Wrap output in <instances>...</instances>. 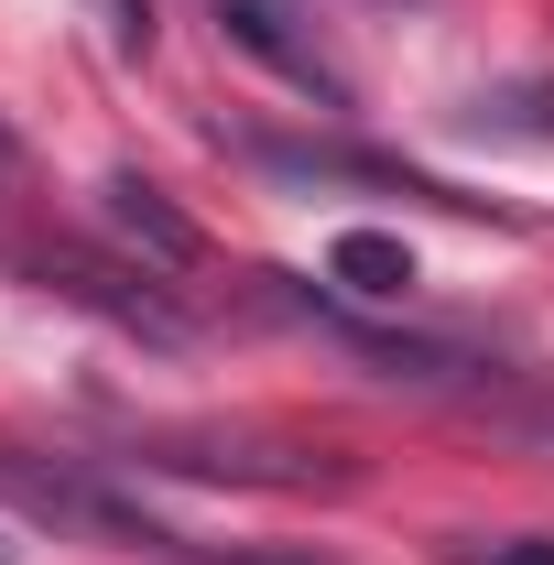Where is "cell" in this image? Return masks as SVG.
Returning <instances> with one entry per match:
<instances>
[{
    "instance_id": "3957f363",
    "label": "cell",
    "mask_w": 554,
    "mask_h": 565,
    "mask_svg": "<svg viewBox=\"0 0 554 565\" xmlns=\"http://www.w3.org/2000/svg\"><path fill=\"white\" fill-rule=\"evenodd\" d=\"M109 228L131 239L152 273H196V262H207L196 217H174V207H163V185H141V174H109Z\"/></svg>"
},
{
    "instance_id": "5b68a950",
    "label": "cell",
    "mask_w": 554,
    "mask_h": 565,
    "mask_svg": "<svg viewBox=\"0 0 554 565\" xmlns=\"http://www.w3.org/2000/svg\"><path fill=\"white\" fill-rule=\"evenodd\" d=\"M457 565H554V533H522V544H468Z\"/></svg>"
},
{
    "instance_id": "7a4b0ae2",
    "label": "cell",
    "mask_w": 554,
    "mask_h": 565,
    "mask_svg": "<svg viewBox=\"0 0 554 565\" xmlns=\"http://www.w3.org/2000/svg\"><path fill=\"white\" fill-rule=\"evenodd\" d=\"M44 282H55L66 305H98L109 327H131V338H152V349H185V316H174L163 294H141L152 273L131 282V273H109V262H87V250H55V262H44Z\"/></svg>"
},
{
    "instance_id": "ba28073f",
    "label": "cell",
    "mask_w": 554,
    "mask_h": 565,
    "mask_svg": "<svg viewBox=\"0 0 554 565\" xmlns=\"http://www.w3.org/2000/svg\"><path fill=\"white\" fill-rule=\"evenodd\" d=\"M544 435H554V424H544Z\"/></svg>"
},
{
    "instance_id": "277c9868",
    "label": "cell",
    "mask_w": 554,
    "mask_h": 565,
    "mask_svg": "<svg viewBox=\"0 0 554 565\" xmlns=\"http://www.w3.org/2000/svg\"><path fill=\"white\" fill-rule=\"evenodd\" d=\"M327 273H338L359 305H403V294H414V250H403L392 228H348L338 250H327Z\"/></svg>"
},
{
    "instance_id": "52a82bcc",
    "label": "cell",
    "mask_w": 554,
    "mask_h": 565,
    "mask_svg": "<svg viewBox=\"0 0 554 565\" xmlns=\"http://www.w3.org/2000/svg\"><path fill=\"white\" fill-rule=\"evenodd\" d=\"M0 163H11V131H0Z\"/></svg>"
},
{
    "instance_id": "8992f818",
    "label": "cell",
    "mask_w": 554,
    "mask_h": 565,
    "mask_svg": "<svg viewBox=\"0 0 554 565\" xmlns=\"http://www.w3.org/2000/svg\"><path fill=\"white\" fill-rule=\"evenodd\" d=\"M239 565H305V555H239ZM316 565H327V555H316Z\"/></svg>"
},
{
    "instance_id": "6da1fadb",
    "label": "cell",
    "mask_w": 554,
    "mask_h": 565,
    "mask_svg": "<svg viewBox=\"0 0 554 565\" xmlns=\"http://www.w3.org/2000/svg\"><path fill=\"white\" fill-rule=\"evenodd\" d=\"M217 22H228V44H251L273 76H294L305 98H327V109H348V76L316 55V33H294V0H217Z\"/></svg>"
}]
</instances>
